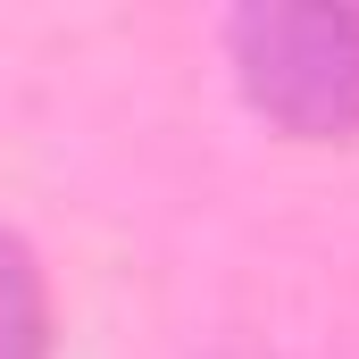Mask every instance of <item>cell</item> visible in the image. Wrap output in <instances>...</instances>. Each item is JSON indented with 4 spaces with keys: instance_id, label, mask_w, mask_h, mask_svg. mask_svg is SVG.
<instances>
[{
    "instance_id": "1",
    "label": "cell",
    "mask_w": 359,
    "mask_h": 359,
    "mask_svg": "<svg viewBox=\"0 0 359 359\" xmlns=\"http://www.w3.org/2000/svg\"><path fill=\"white\" fill-rule=\"evenodd\" d=\"M226 50L243 100L268 126L301 142L359 134V8H301V0L243 8L226 25Z\"/></svg>"
},
{
    "instance_id": "2",
    "label": "cell",
    "mask_w": 359,
    "mask_h": 359,
    "mask_svg": "<svg viewBox=\"0 0 359 359\" xmlns=\"http://www.w3.org/2000/svg\"><path fill=\"white\" fill-rule=\"evenodd\" d=\"M0 359H50V292L17 234H0Z\"/></svg>"
}]
</instances>
